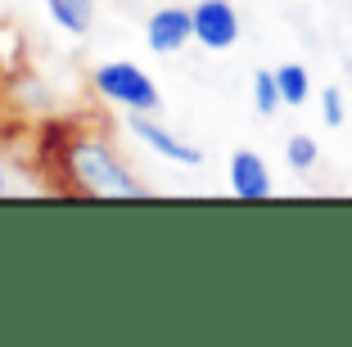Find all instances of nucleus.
Masks as SVG:
<instances>
[{
  "label": "nucleus",
  "instance_id": "f257e3e1",
  "mask_svg": "<svg viewBox=\"0 0 352 347\" xmlns=\"http://www.w3.org/2000/svg\"><path fill=\"white\" fill-rule=\"evenodd\" d=\"M73 176L82 190H91L100 199H140L145 194V185L135 181L104 144H91V140L73 149Z\"/></svg>",
  "mask_w": 352,
  "mask_h": 347
},
{
  "label": "nucleus",
  "instance_id": "f03ea898",
  "mask_svg": "<svg viewBox=\"0 0 352 347\" xmlns=\"http://www.w3.org/2000/svg\"><path fill=\"white\" fill-rule=\"evenodd\" d=\"M95 91L126 113H158V86L135 63H104V68H95Z\"/></svg>",
  "mask_w": 352,
  "mask_h": 347
},
{
  "label": "nucleus",
  "instance_id": "7ed1b4c3",
  "mask_svg": "<svg viewBox=\"0 0 352 347\" xmlns=\"http://www.w3.org/2000/svg\"><path fill=\"white\" fill-rule=\"evenodd\" d=\"M195 41L208 50H230L239 41V14L230 0H199L195 10Z\"/></svg>",
  "mask_w": 352,
  "mask_h": 347
},
{
  "label": "nucleus",
  "instance_id": "20e7f679",
  "mask_svg": "<svg viewBox=\"0 0 352 347\" xmlns=\"http://www.w3.org/2000/svg\"><path fill=\"white\" fill-rule=\"evenodd\" d=\"M190 36H195V14L176 10V5L154 10V19H149V27H145V41H149L154 54H176Z\"/></svg>",
  "mask_w": 352,
  "mask_h": 347
},
{
  "label": "nucleus",
  "instance_id": "39448f33",
  "mask_svg": "<svg viewBox=\"0 0 352 347\" xmlns=\"http://www.w3.org/2000/svg\"><path fill=\"white\" fill-rule=\"evenodd\" d=\"M131 126L135 135H140V140L149 144V149L154 153H163V158H172V163H186V167H199L204 163V153L195 149V144H186V140H176L172 131H167V126H158L154 117H149V113H131Z\"/></svg>",
  "mask_w": 352,
  "mask_h": 347
},
{
  "label": "nucleus",
  "instance_id": "423d86ee",
  "mask_svg": "<svg viewBox=\"0 0 352 347\" xmlns=\"http://www.w3.org/2000/svg\"><path fill=\"white\" fill-rule=\"evenodd\" d=\"M230 194L235 199H267L271 194V176L253 149H239L230 158Z\"/></svg>",
  "mask_w": 352,
  "mask_h": 347
},
{
  "label": "nucleus",
  "instance_id": "0eeeda50",
  "mask_svg": "<svg viewBox=\"0 0 352 347\" xmlns=\"http://www.w3.org/2000/svg\"><path fill=\"white\" fill-rule=\"evenodd\" d=\"M45 10H50V19L59 23L63 32H73V36H86V32H91L95 0H45Z\"/></svg>",
  "mask_w": 352,
  "mask_h": 347
},
{
  "label": "nucleus",
  "instance_id": "6e6552de",
  "mask_svg": "<svg viewBox=\"0 0 352 347\" xmlns=\"http://www.w3.org/2000/svg\"><path fill=\"white\" fill-rule=\"evenodd\" d=\"M276 86H280V100L285 104H307L311 95V82H307V68L302 63H285V68H276Z\"/></svg>",
  "mask_w": 352,
  "mask_h": 347
},
{
  "label": "nucleus",
  "instance_id": "1a4fd4ad",
  "mask_svg": "<svg viewBox=\"0 0 352 347\" xmlns=\"http://www.w3.org/2000/svg\"><path fill=\"white\" fill-rule=\"evenodd\" d=\"M253 104H258V113L262 117H271V113L280 109V86H276V72H258V77H253Z\"/></svg>",
  "mask_w": 352,
  "mask_h": 347
},
{
  "label": "nucleus",
  "instance_id": "9d476101",
  "mask_svg": "<svg viewBox=\"0 0 352 347\" xmlns=\"http://www.w3.org/2000/svg\"><path fill=\"white\" fill-rule=\"evenodd\" d=\"M285 158H289L294 172H307V167H316V140H311V135H289V144H285Z\"/></svg>",
  "mask_w": 352,
  "mask_h": 347
},
{
  "label": "nucleus",
  "instance_id": "9b49d317",
  "mask_svg": "<svg viewBox=\"0 0 352 347\" xmlns=\"http://www.w3.org/2000/svg\"><path fill=\"white\" fill-rule=\"evenodd\" d=\"M321 113H325V122H330V126H339L343 122V95L339 91H325L321 95Z\"/></svg>",
  "mask_w": 352,
  "mask_h": 347
}]
</instances>
